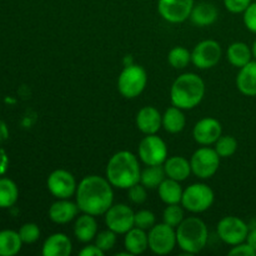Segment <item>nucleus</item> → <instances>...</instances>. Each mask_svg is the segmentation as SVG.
<instances>
[{
    "instance_id": "1",
    "label": "nucleus",
    "mask_w": 256,
    "mask_h": 256,
    "mask_svg": "<svg viewBox=\"0 0 256 256\" xmlns=\"http://www.w3.org/2000/svg\"><path fill=\"white\" fill-rule=\"evenodd\" d=\"M75 199L82 212L94 216L104 215L114 202L112 185L106 178L89 175L78 185Z\"/></svg>"
},
{
    "instance_id": "2",
    "label": "nucleus",
    "mask_w": 256,
    "mask_h": 256,
    "mask_svg": "<svg viewBox=\"0 0 256 256\" xmlns=\"http://www.w3.org/2000/svg\"><path fill=\"white\" fill-rule=\"evenodd\" d=\"M139 160L132 152L122 150L110 158L106 165V179L110 184L119 189H129L140 182Z\"/></svg>"
},
{
    "instance_id": "3",
    "label": "nucleus",
    "mask_w": 256,
    "mask_h": 256,
    "mask_svg": "<svg viewBox=\"0 0 256 256\" xmlns=\"http://www.w3.org/2000/svg\"><path fill=\"white\" fill-rule=\"evenodd\" d=\"M204 95V80L194 72H186L178 76L170 89L172 104L182 110L194 109L202 102Z\"/></svg>"
},
{
    "instance_id": "4",
    "label": "nucleus",
    "mask_w": 256,
    "mask_h": 256,
    "mask_svg": "<svg viewBox=\"0 0 256 256\" xmlns=\"http://www.w3.org/2000/svg\"><path fill=\"white\" fill-rule=\"evenodd\" d=\"M209 232L202 219L195 216L186 218L176 228L178 245L188 255L198 254L208 244Z\"/></svg>"
},
{
    "instance_id": "5",
    "label": "nucleus",
    "mask_w": 256,
    "mask_h": 256,
    "mask_svg": "<svg viewBox=\"0 0 256 256\" xmlns=\"http://www.w3.org/2000/svg\"><path fill=\"white\" fill-rule=\"evenodd\" d=\"M148 82L146 72L142 66L130 64L122 69L118 79L119 92L126 99H134L144 92Z\"/></svg>"
},
{
    "instance_id": "6",
    "label": "nucleus",
    "mask_w": 256,
    "mask_h": 256,
    "mask_svg": "<svg viewBox=\"0 0 256 256\" xmlns=\"http://www.w3.org/2000/svg\"><path fill=\"white\" fill-rule=\"evenodd\" d=\"M214 192L206 184H192L182 192V205L190 212H204L214 202Z\"/></svg>"
},
{
    "instance_id": "7",
    "label": "nucleus",
    "mask_w": 256,
    "mask_h": 256,
    "mask_svg": "<svg viewBox=\"0 0 256 256\" xmlns=\"http://www.w3.org/2000/svg\"><path fill=\"white\" fill-rule=\"evenodd\" d=\"M192 172L199 179H210L220 166V156L216 150L209 146L199 148L190 159Z\"/></svg>"
},
{
    "instance_id": "8",
    "label": "nucleus",
    "mask_w": 256,
    "mask_h": 256,
    "mask_svg": "<svg viewBox=\"0 0 256 256\" xmlns=\"http://www.w3.org/2000/svg\"><path fill=\"white\" fill-rule=\"evenodd\" d=\"M149 249L156 255H168L176 246V230L165 224H155L149 230Z\"/></svg>"
},
{
    "instance_id": "9",
    "label": "nucleus",
    "mask_w": 256,
    "mask_h": 256,
    "mask_svg": "<svg viewBox=\"0 0 256 256\" xmlns=\"http://www.w3.org/2000/svg\"><path fill=\"white\" fill-rule=\"evenodd\" d=\"M139 158L145 165H162L168 159V146L156 134L146 135L139 144Z\"/></svg>"
},
{
    "instance_id": "10",
    "label": "nucleus",
    "mask_w": 256,
    "mask_h": 256,
    "mask_svg": "<svg viewBox=\"0 0 256 256\" xmlns=\"http://www.w3.org/2000/svg\"><path fill=\"white\" fill-rule=\"evenodd\" d=\"M249 230L246 222L238 216H225L218 224L219 238L232 246L246 242Z\"/></svg>"
},
{
    "instance_id": "11",
    "label": "nucleus",
    "mask_w": 256,
    "mask_h": 256,
    "mask_svg": "<svg viewBox=\"0 0 256 256\" xmlns=\"http://www.w3.org/2000/svg\"><path fill=\"white\" fill-rule=\"evenodd\" d=\"M104 215L108 229L112 230L116 234H126L130 229L134 228L135 212L128 205H112Z\"/></svg>"
},
{
    "instance_id": "12",
    "label": "nucleus",
    "mask_w": 256,
    "mask_h": 256,
    "mask_svg": "<svg viewBox=\"0 0 256 256\" xmlns=\"http://www.w3.org/2000/svg\"><path fill=\"white\" fill-rule=\"evenodd\" d=\"M46 185L52 196L56 199H70L75 195L78 188L74 175L64 169L54 170L48 176Z\"/></svg>"
},
{
    "instance_id": "13",
    "label": "nucleus",
    "mask_w": 256,
    "mask_h": 256,
    "mask_svg": "<svg viewBox=\"0 0 256 256\" xmlns=\"http://www.w3.org/2000/svg\"><path fill=\"white\" fill-rule=\"evenodd\" d=\"M222 59V46L215 40L200 42L192 52V62L198 69L214 68Z\"/></svg>"
},
{
    "instance_id": "14",
    "label": "nucleus",
    "mask_w": 256,
    "mask_h": 256,
    "mask_svg": "<svg viewBox=\"0 0 256 256\" xmlns=\"http://www.w3.org/2000/svg\"><path fill=\"white\" fill-rule=\"evenodd\" d=\"M195 5V0H159L158 10L162 19L178 24L189 19Z\"/></svg>"
},
{
    "instance_id": "15",
    "label": "nucleus",
    "mask_w": 256,
    "mask_h": 256,
    "mask_svg": "<svg viewBox=\"0 0 256 256\" xmlns=\"http://www.w3.org/2000/svg\"><path fill=\"white\" fill-rule=\"evenodd\" d=\"M222 134V128L219 120L214 118H204L195 124L192 136L195 142L204 146L215 144Z\"/></svg>"
},
{
    "instance_id": "16",
    "label": "nucleus",
    "mask_w": 256,
    "mask_h": 256,
    "mask_svg": "<svg viewBox=\"0 0 256 256\" xmlns=\"http://www.w3.org/2000/svg\"><path fill=\"white\" fill-rule=\"evenodd\" d=\"M136 126L142 134H156L162 126V115L154 106H144L136 115Z\"/></svg>"
},
{
    "instance_id": "17",
    "label": "nucleus",
    "mask_w": 256,
    "mask_h": 256,
    "mask_svg": "<svg viewBox=\"0 0 256 256\" xmlns=\"http://www.w3.org/2000/svg\"><path fill=\"white\" fill-rule=\"evenodd\" d=\"M80 212L76 202L69 199H59L49 208V218L55 224H68L78 216Z\"/></svg>"
},
{
    "instance_id": "18",
    "label": "nucleus",
    "mask_w": 256,
    "mask_h": 256,
    "mask_svg": "<svg viewBox=\"0 0 256 256\" xmlns=\"http://www.w3.org/2000/svg\"><path fill=\"white\" fill-rule=\"evenodd\" d=\"M72 252V240L62 232H55L50 235L42 244V250L44 256H69Z\"/></svg>"
},
{
    "instance_id": "19",
    "label": "nucleus",
    "mask_w": 256,
    "mask_h": 256,
    "mask_svg": "<svg viewBox=\"0 0 256 256\" xmlns=\"http://www.w3.org/2000/svg\"><path fill=\"white\" fill-rule=\"evenodd\" d=\"M164 170L166 178L174 179L176 182H184L192 174V164L184 156H172L165 160Z\"/></svg>"
},
{
    "instance_id": "20",
    "label": "nucleus",
    "mask_w": 256,
    "mask_h": 256,
    "mask_svg": "<svg viewBox=\"0 0 256 256\" xmlns=\"http://www.w3.org/2000/svg\"><path fill=\"white\" fill-rule=\"evenodd\" d=\"M236 86L242 94L256 96V60H252L245 66L240 68L236 76Z\"/></svg>"
},
{
    "instance_id": "21",
    "label": "nucleus",
    "mask_w": 256,
    "mask_h": 256,
    "mask_svg": "<svg viewBox=\"0 0 256 256\" xmlns=\"http://www.w3.org/2000/svg\"><path fill=\"white\" fill-rule=\"evenodd\" d=\"M98 234V222L94 215L85 214L80 215L74 224V235L79 242H89L95 239Z\"/></svg>"
},
{
    "instance_id": "22",
    "label": "nucleus",
    "mask_w": 256,
    "mask_h": 256,
    "mask_svg": "<svg viewBox=\"0 0 256 256\" xmlns=\"http://www.w3.org/2000/svg\"><path fill=\"white\" fill-rule=\"evenodd\" d=\"M219 16L216 6L212 2H202L199 4H195L192 8V12L190 14V19L198 26H208L216 22Z\"/></svg>"
},
{
    "instance_id": "23",
    "label": "nucleus",
    "mask_w": 256,
    "mask_h": 256,
    "mask_svg": "<svg viewBox=\"0 0 256 256\" xmlns=\"http://www.w3.org/2000/svg\"><path fill=\"white\" fill-rule=\"evenodd\" d=\"M124 246L130 255H140L149 248V238L145 230L132 228L125 234Z\"/></svg>"
},
{
    "instance_id": "24",
    "label": "nucleus",
    "mask_w": 256,
    "mask_h": 256,
    "mask_svg": "<svg viewBox=\"0 0 256 256\" xmlns=\"http://www.w3.org/2000/svg\"><path fill=\"white\" fill-rule=\"evenodd\" d=\"M22 240L19 232L2 230L0 232V256H14L19 254L22 246Z\"/></svg>"
},
{
    "instance_id": "25",
    "label": "nucleus",
    "mask_w": 256,
    "mask_h": 256,
    "mask_svg": "<svg viewBox=\"0 0 256 256\" xmlns=\"http://www.w3.org/2000/svg\"><path fill=\"white\" fill-rule=\"evenodd\" d=\"M159 196L166 205L169 204H180L182 199V190L180 182L166 178L158 188Z\"/></svg>"
},
{
    "instance_id": "26",
    "label": "nucleus",
    "mask_w": 256,
    "mask_h": 256,
    "mask_svg": "<svg viewBox=\"0 0 256 256\" xmlns=\"http://www.w3.org/2000/svg\"><path fill=\"white\" fill-rule=\"evenodd\" d=\"M226 56L232 66H236L240 69V68L245 66L248 62H252V48L242 42H232L228 49Z\"/></svg>"
},
{
    "instance_id": "27",
    "label": "nucleus",
    "mask_w": 256,
    "mask_h": 256,
    "mask_svg": "<svg viewBox=\"0 0 256 256\" xmlns=\"http://www.w3.org/2000/svg\"><path fill=\"white\" fill-rule=\"evenodd\" d=\"M186 125V119L182 112V109L174 106L165 110L164 115H162V126L170 134H178V132H182Z\"/></svg>"
},
{
    "instance_id": "28",
    "label": "nucleus",
    "mask_w": 256,
    "mask_h": 256,
    "mask_svg": "<svg viewBox=\"0 0 256 256\" xmlns=\"http://www.w3.org/2000/svg\"><path fill=\"white\" fill-rule=\"evenodd\" d=\"M19 199V189L9 178H0V209L14 206Z\"/></svg>"
},
{
    "instance_id": "29",
    "label": "nucleus",
    "mask_w": 256,
    "mask_h": 256,
    "mask_svg": "<svg viewBox=\"0 0 256 256\" xmlns=\"http://www.w3.org/2000/svg\"><path fill=\"white\" fill-rule=\"evenodd\" d=\"M166 179L164 165H146L144 170H142L140 182L146 189H156L164 180Z\"/></svg>"
},
{
    "instance_id": "30",
    "label": "nucleus",
    "mask_w": 256,
    "mask_h": 256,
    "mask_svg": "<svg viewBox=\"0 0 256 256\" xmlns=\"http://www.w3.org/2000/svg\"><path fill=\"white\" fill-rule=\"evenodd\" d=\"M168 62L174 69H184L192 62V52L184 46H175L169 52Z\"/></svg>"
},
{
    "instance_id": "31",
    "label": "nucleus",
    "mask_w": 256,
    "mask_h": 256,
    "mask_svg": "<svg viewBox=\"0 0 256 256\" xmlns=\"http://www.w3.org/2000/svg\"><path fill=\"white\" fill-rule=\"evenodd\" d=\"M214 149L220 158H230L236 152L238 140L232 135H222L215 142Z\"/></svg>"
},
{
    "instance_id": "32",
    "label": "nucleus",
    "mask_w": 256,
    "mask_h": 256,
    "mask_svg": "<svg viewBox=\"0 0 256 256\" xmlns=\"http://www.w3.org/2000/svg\"><path fill=\"white\" fill-rule=\"evenodd\" d=\"M184 219V210L179 204H169L165 208L164 214H162V220L165 224L178 228Z\"/></svg>"
},
{
    "instance_id": "33",
    "label": "nucleus",
    "mask_w": 256,
    "mask_h": 256,
    "mask_svg": "<svg viewBox=\"0 0 256 256\" xmlns=\"http://www.w3.org/2000/svg\"><path fill=\"white\" fill-rule=\"evenodd\" d=\"M116 232L110 229L98 232L96 236H95V245L104 252H109L116 244Z\"/></svg>"
},
{
    "instance_id": "34",
    "label": "nucleus",
    "mask_w": 256,
    "mask_h": 256,
    "mask_svg": "<svg viewBox=\"0 0 256 256\" xmlns=\"http://www.w3.org/2000/svg\"><path fill=\"white\" fill-rule=\"evenodd\" d=\"M155 225V215L150 210H139L135 212L134 226L142 230H150Z\"/></svg>"
},
{
    "instance_id": "35",
    "label": "nucleus",
    "mask_w": 256,
    "mask_h": 256,
    "mask_svg": "<svg viewBox=\"0 0 256 256\" xmlns=\"http://www.w3.org/2000/svg\"><path fill=\"white\" fill-rule=\"evenodd\" d=\"M19 235L24 244H32L40 236V229L34 222H26L19 229Z\"/></svg>"
},
{
    "instance_id": "36",
    "label": "nucleus",
    "mask_w": 256,
    "mask_h": 256,
    "mask_svg": "<svg viewBox=\"0 0 256 256\" xmlns=\"http://www.w3.org/2000/svg\"><path fill=\"white\" fill-rule=\"evenodd\" d=\"M128 196H129L130 202H134V204L140 205L144 204L146 202V188L142 184V182H138V184L132 185V188L128 189Z\"/></svg>"
},
{
    "instance_id": "37",
    "label": "nucleus",
    "mask_w": 256,
    "mask_h": 256,
    "mask_svg": "<svg viewBox=\"0 0 256 256\" xmlns=\"http://www.w3.org/2000/svg\"><path fill=\"white\" fill-rule=\"evenodd\" d=\"M252 2V0H224V6L232 14H240L244 12Z\"/></svg>"
},
{
    "instance_id": "38",
    "label": "nucleus",
    "mask_w": 256,
    "mask_h": 256,
    "mask_svg": "<svg viewBox=\"0 0 256 256\" xmlns=\"http://www.w3.org/2000/svg\"><path fill=\"white\" fill-rule=\"evenodd\" d=\"M244 24L248 30L256 34V2H252L244 12Z\"/></svg>"
},
{
    "instance_id": "39",
    "label": "nucleus",
    "mask_w": 256,
    "mask_h": 256,
    "mask_svg": "<svg viewBox=\"0 0 256 256\" xmlns=\"http://www.w3.org/2000/svg\"><path fill=\"white\" fill-rule=\"evenodd\" d=\"M232 256H255L256 252L250 246L248 242H240V244L234 245L232 249L229 252Z\"/></svg>"
},
{
    "instance_id": "40",
    "label": "nucleus",
    "mask_w": 256,
    "mask_h": 256,
    "mask_svg": "<svg viewBox=\"0 0 256 256\" xmlns=\"http://www.w3.org/2000/svg\"><path fill=\"white\" fill-rule=\"evenodd\" d=\"M104 254L105 252H102V249H99L95 244L88 245V246H85L84 249L79 252L80 256H102Z\"/></svg>"
},
{
    "instance_id": "41",
    "label": "nucleus",
    "mask_w": 256,
    "mask_h": 256,
    "mask_svg": "<svg viewBox=\"0 0 256 256\" xmlns=\"http://www.w3.org/2000/svg\"><path fill=\"white\" fill-rule=\"evenodd\" d=\"M9 166V156L2 148H0V176L5 175Z\"/></svg>"
},
{
    "instance_id": "42",
    "label": "nucleus",
    "mask_w": 256,
    "mask_h": 256,
    "mask_svg": "<svg viewBox=\"0 0 256 256\" xmlns=\"http://www.w3.org/2000/svg\"><path fill=\"white\" fill-rule=\"evenodd\" d=\"M8 138H9V128H8L6 122L0 120V145L6 142Z\"/></svg>"
},
{
    "instance_id": "43",
    "label": "nucleus",
    "mask_w": 256,
    "mask_h": 256,
    "mask_svg": "<svg viewBox=\"0 0 256 256\" xmlns=\"http://www.w3.org/2000/svg\"><path fill=\"white\" fill-rule=\"evenodd\" d=\"M246 242L256 252V228L249 230V234H248V238H246Z\"/></svg>"
},
{
    "instance_id": "44",
    "label": "nucleus",
    "mask_w": 256,
    "mask_h": 256,
    "mask_svg": "<svg viewBox=\"0 0 256 256\" xmlns=\"http://www.w3.org/2000/svg\"><path fill=\"white\" fill-rule=\"evenodd\" d=\"M252 58H255V60H256V39H255V42H252Z\"/></svg>"
}]
</instances>
